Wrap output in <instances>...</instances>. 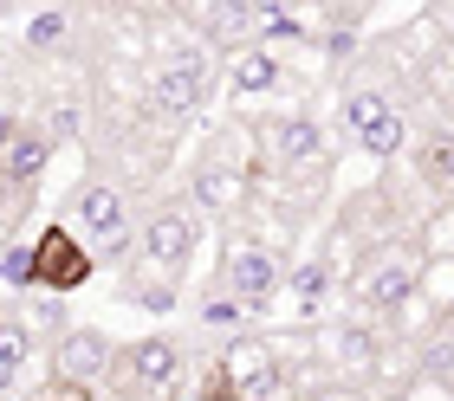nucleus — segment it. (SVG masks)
Instances as JSON below:
<instances>
[{"label": "nucleus", "mask_w": 454, "mask_h": 401, "mask_svg": "<svg viewBox=\"0 0 454 401\" xmlns=\"http://www.w3.org/2000/svg\"><path fill=\"white\" fill-rule=\"evenodd\" d=\"M215 91V52L208 46H176L143 84V104H150L156 123H189Z\"/></svg>", "instance_id": "1"}, {"label": "nucleus", "mask_w": 454, "mask_h": 401, "mask_svg": "<svg viewBox=\"0 0 454 401\" xmlns=\"http://www.w3.org/2000/svg\"><path fill=\"white\" fill-rule=\"evenodd\" d=\"M286 395V363L279 343L266 336H234L208 375V401H279Z\"/></svg>", "instance_id": "2"}, {"label": "nucleus", "mask_w": 454, "mask_h": 401, "mask_svg": "<svg viewBox=\"0 0 454 401\" xmlns=\"http://www.w3.org/2000/svg\"><path fill=\"white\" fill-rule=\"evenodd\" d=\"M105 382L117 395H130V401H176V389H182V350L169 343V336H143V343H130V350H111Z\"/></svg>", "instance_id": "3"}, {"label": "nucleus", "mask_w": 454, "mask_h": 401, "mask_svg": "<svg viewBox=\"0 0 454 401\" xmlns=\"http://www.w3.org/2000/svg\"><path fill=\"white\" fill-rule=\"evenodd\" d=\"M422 246L416 240H389L383 252H370V266H364V279H357V298L370 311H403V305H416V291H422Z\"/></svg>", "instance_id": "4"}, {"label": "nucleus", "mask_w": 454, "mask_h": 401, "mask_svg": "<svg viewBox=\"0 0 454 401\" xmlns=\"http://www.w3.org/2000/svg\"><path fill=\"white\" fill-rule=\"evenodd\" d=\"M344 130L357 136V150L364 156H403V143H409V117H403V104H389L383 91H350L344 97Z\"/></svg>", "instance_id": "5"}, {"label": "nucleus", "mask_w": 454, "mask_h": 401, "mask_svg": "<svg viewBox=\"0 0 454 401\" xmlns=\"http://www.w3.org/2000/svg\"><path fill=\"white\" fill-rule=\"evenodd\" d=\"M91 279V252L78 246L72 227H39V240L27 246V285L39 291H78Z\"/></svg>", "instance_id": "6"}, {"label": "nucleus", "mask_w": 454, "mask_h": 401, "mask_svg": "<svg viewBox=\"0 0 454 401\" xmlns=\"http://www.w3.org/2000/svg\"><path fill=\"white\" fill-rule=\"evenodd\" d=\"M72 214H78V246L91 252H105V259H117V252H130V214H123V195L105 181H91V188H78V201H72Z\"/></svg>", "instance_id": "7"}, {"label": "nucleus", "mask_w": 454, "mask_h": 401, "mask_svg": "<svg viewBox=\"0 0 454 401\" xmlns=\"http://www.w3.org/2000/svg\"><path fill=\"white\" fill-rule=\"evenodd\" d=\"M111 336L105 330H59V343H52V382L78 395V389H98L105 382V369H111Z\"/></svg>", "instance_id": "8"}, {"label": "nucleus", "mask_w": 454, "mask_h": 401, "mask_svg": "<svg viewBox=\"0 0 454 401\" xmlns=\"http://www.w3.org/2000/svg\"><path fill=\"white\" fill-rule=\"evenodd\" d=\"M260 143H266V156H273L279 168H293V175H305V168H325V136H318V123L293 111V117H266L260 123Z\"/></svg>", "instance_id": "9"}, {"label": "nucleus", "mask_w": 454, "mask_h": 401, "mask_svg": "<svg viewBox=\"0 0 454 401\" xmlns=\"http://www.w3.org/2000/svg\"><path fill=\"white\" fill-rule=\"evenodd\" d=\"M279 291V259L266 246H234L227 252V298L240 311H266Z\"/></svg>", "instance_id": "10"}, {"label": "nucleus", "mask_w": 454, "mask_h": 401, "mask_svg": "<svg viewBox=\"0 0 454 401\" xmlns=\"http://www.w3.org/2000/svg\"><path fill=\"white\" fill-rule=\"evenodd\" d=\"M189 252H195V214H189V207H162V214H150V227H143V259H150L156 272H182Z\"/></svg>", "instance_id": "11"}, {"label": "nucleus", "mask_w": 454, "mask_h": 401, "mask_svg": "<svg viewBox=\"0 0 454 401\" xmlns=\"http://www.w3.org/2000/svg\"><path fill=\"white\" fill-rule=\"evenodd\" d=\"M46 162H52V130L46 123H20L13 143L0 150V181L7 188H33L39 175H46Z\"/></svg>", "instance_id": "12"}, {"label": "nucleus", "mask_w": 454, "mask_h": 401, "mask_svg": "<svg viewBox=\"0 0 454 401\" xmlns=\"http://www.w3.org/2000/svg\"><path fill=\"white\" fill-rule=\"evenodd\" d=\"M189 188H195V201L208 207V214H240V207H247V188H254V175H240V168H221V162L201 156Z\"/></svg>", "instance_id": "13"}, {"label": "nucleus", "mask_w": 454, "mask_h": 401, "mask_svg": "<svg viewBox=\"0 0 454 401\" xmlns=\"http://www.w3.org/2000/svg\"><path fill=\"white\" fill-rule=\"evenodd\" d=\"M286 285H293V311L299 318H318L325 291H332V259H299L293 272H286Z\"/></svg>", "instance_id": "14"}, {"label": "nucleus", "mask_w": 454, "mask_h": 401, "mask_svg": "<svg viewBox=\"0 0 454 401\" xmlns=\"http://www.w3.org/2000/svg\"><path fill=\"white\" fill-rule=\"evenodd\" d=\"M273 84H279V58L266 52V46H247V52L234 58V91H240V97L273 91Z\"/></svg>", "instance_id": "15"}, {"label": "nucleus", "mask_w": 454, "mask_h": 401, "mask_svg": "<svg viewBox=\"0 0 454 401\" xmlns=\"http://www.w3.org/2000/svg\"><path fill=\"white\" fill-rule=\"evenodd\" d=\"M332 356H338L344 369L370 375V369H377V336H370V330H357V324H338V330H332Z\"/></svg>", "instance_id": "16"}, {"label": "nucleus", "mask_w": 454, "mask_h": 401, "mask_svg": "<svg viewBox=\"0 0 454 401\" xmlns=\"http://www.w3.org/2000/svg\"><path fill=\"white\" fill-rule=\"evenodd\" d=\"M27 350H33L27 324H20V318H0V395L20 382V363H27Z\"/></svg>", "instance_id": "17"}, {"label": "nucleus", "mask_w": 454, "mask_h": 401, "mask_svg": "<svg viewBox=\"0 0 454 401\" xmlns=\"http://www.w3.org/2000/svg\"><path fill=\"white\" fill-rule=\"evenodd\" d=\"M201 27L215 39H240V33H254V13L247 7H201Z\"/></svg>", "instance_id": "18"}, {"label": "nucleus", "mask_w": 454, "mask_h": 401, "mask_svg": "<svg viewBox=\"0 0 454 401\" xmlns=\"http://www.w3.org/2000/svg\"><path fill=\"white\" fill-rule=\"evenodd\" d=\"M27 46H33V52H52V46H66V13H39L33 27H27Z\"/></svg>", "instance_id": "19"}, {"label": "nucleus", "mask_w": 454, "mask_h": 401, "mask_svg": "<svg viewBox=\"0 0 454 401\" xmlns=\"http://www.w3.org/2000/svg\"><path fill=\"white\" fill-rule=\"evenodd\" d=\"M247 318V311L234 305V298H227V291H221V298H208V305H201V324H215V330H234Z\"/></svg>", "instance_id": "20"}, {"label": "nucleus", "mask_w": 454, "mask_h": 401, "mask_svg": "<svg viewBox=\"0 0 454 401\" xmlns=\"http://www.w3.org/2000/svg\"><path fill=\"white\" fill-rule=\"evenodd\" d=\"M0 285H27V246H7V252H0Z\"/></svg>", "instance_id": "21"}, {"label": "nucleus", "mask_w": 454, "mask_h": 401, "mask_svg": "<svg viewBox=\"0 0 454 401\" xmlns=\"http://www.w3.org/2000/svg\"><path fill=\"white\" fill-rule=\"evenodd\" d=\"M422 168H428V181H448V136H435V143H428V156H422Z\"/></svg>", "instance_id": "22"}, {"label": "nucleus", "mask_w": 454, "mask_h": 401, "mask_svg": "<svg viewBox=\"0 0 454 401\" xmlns=\"http://www.w3.org/2000/svg\"><path fill=\"white\" fill-rule=\"evenodd\" d=\"M299 401H364L357 389H312V395H299Z\"/></svg>", "instance_id": "23"}, {"label": "nucleus", "mask_w": 454, "mask_h": 401, "mask_svg": "<svg viewBox=\"0 0 454 401\" xmlns=\"http://www.w3.org/2000/svg\"><path fill=\"white\" fill-rule=\"evenodd\" d=\"M13 130H20V117H0V150L13 143Z\"/></svg>", "instance_id": "24"}]
</instances>
